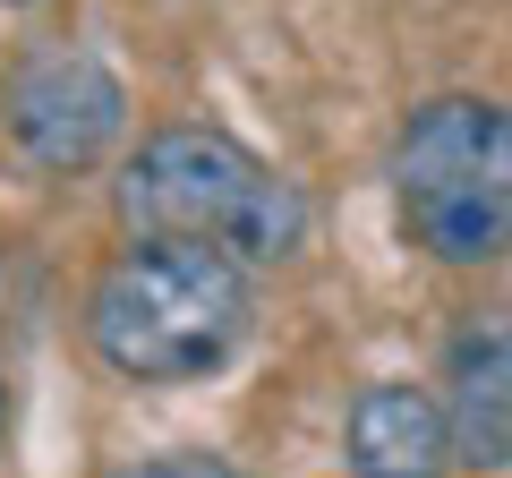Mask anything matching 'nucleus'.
Returning a JSON list of instances; mask_svg holds the SVG:
<instances>
[{
  "label": "nucleus",
  "mask_w": 512,
  "mask_h": 478,
  "mask_svg": "<svg viewBox=\"0 0 512 478\" xmlns=\"http://www.w3.org/2000/svg\"><path fill=\"white\" fill-rule=\"evenodd\" d=\"M248 265L197 239H128L86 291V342L120 385H197L248 342Z\"/></svg>",
  "instance_id": "1"
},
{
  "label": "nucleus",
  "mask_w": 512,
  "mask_h": 478,
  "mask_svg": "<svg viewBox=\"0 0 512 478\" xmlns=\"http://www.w3.org/2000/svg\"><path fill=\"white\" fill-rule=\"evenodd\" d=\"M120 214L128 239H197L239 265H282L308 239V197L282 180L256 146L231 129H154L146 146L120 163Z\"/></svg>",
  "instance_id": "2"
},
{
  "label": "nucleus",
  "mask_w": 512,
  "mask_h": 478,
  "mask_svg": "<svg viewBox=\"0 0 512 478\" xmlns=\"http://www.w3.org/2000/svg\"><path fill=\"white\" fill-rule=\"evenodd\" d=\"M393 214L402 239L436 265L512 257V103L495 94H427L393 129Z\"/></svg>",
  "instance_id": "3"
},
{
  "label": "nucleus",
  "mask_w": 512,
  "mask_h": 478,
  "mask_svg": "<svg viewBox=\"0 0 512 478\" xmlns=\"http://www.w3.org/2000/svg\"><path fill=\"white\" fill-rule=\"evenodd\" d=\"M0 120L35 171H86L128 129V86L86 43H35V52H18V69L0 86Z\"/></svg>",
  "instance_id": "4"
},
{
  "label": "nucleus",
  "mask_w": 512,
  "mask_h": 478,
  "mask_svg": "<svg viewBox=\"0 0 512 478\" xmlns=\"http://www.w3.org/2000/svg\"><path fill=\"white\" fill-rule=\"evenodd\" d=\"M444 444L461 470H504L512 461V299H487L444 342Z\"/></svg>",
  "instance_id": "5"
},
{
  "label": "nucleus",
  "mask_w": 512,
  "mask_h": 478,
  "mask_svg": "<svg viewBox=\"0 0 512 478\" xmlns=\"http://www.w3.org/2000/svg\"><path fill=\"white\" fill-rule=\"evenodd\" d=\"M444 461H453V444H444L436 393L402 385V376H376L350 393L342 478H444Z\"/></svg>",
  "instance_id": "6"
},
{
  "label": "nucleus",
  "mask_w": 512,
  "mask_h": 478,
  "mask_svg": "<svg viewBox=\"0 0 512 478\" xmlns=\"http://www.w3.org/2000/svg\"><path fill=\"white\" fill-rule=\"evenodd\" d=\"M120 478H239V470L222 453H205V444H188V453H154L137 470H120Z\"/></svg>",
  "instance_id": "7"
},
{
  "label": "nucleus",
  "mask_w": 512,
  "mask_h": 478,
  "mask_svg": "<svg viewBox=\"0 0 512 478\" xmlns=\"http://www.w3.org/2000/svg\"><path fill=\"white\" fill-rule=\"evenodd\" d=\"M0 436H9V376H0Z\"/></svg>",
  "instance_id": "8"
},
{
  "label": "nucleus",
  "mask_w": 512,
  "mask_h": 478,
  "mask_svg": "<svg viewBox=\"0 0 512 478\" xmlns=\"http://www.w3.org/2000/svg\"><path fill=\"white\" fill-rule=\"evenodd\" d=\"M0 9H26V0H0Z\"/></svg>",
  "instance_id": "9"
}]
</instances>
